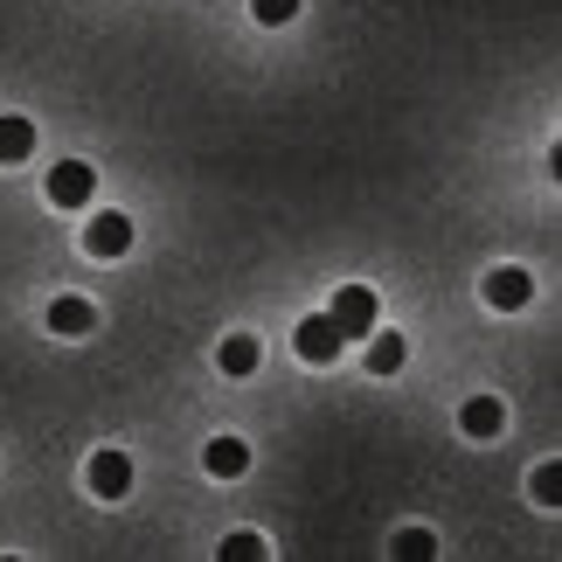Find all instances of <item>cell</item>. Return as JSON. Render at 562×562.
<instances>
[{
	"mask_svg": "<svg viewBox=\"0 0 562 562\" xmlns=\"http://www.w3.org/2000/svg\"><path fill=\"white\" fill-rule=\"evenodd\" d=\"M91 188H98V175H91L83 160L49 167V202H56V209H83V202H91Z\"/></svg>",
	"mask_w": 562,
	"mask_h": 562,
	"instance_id": "cell-4",
	"label": "cell"
},
{
	"mask_svg": "<svg viewBox=\"0 0 562 562\" xmlns=\"http://www.w3.org/2000/svg\"><path fill=\"white\" fill-rule=\"evenodd\" d=\"M49 327L56 334H91L98 327V306H91V299H56V306H49Z\"/></svg>",
	"mask_w": 562,
	"mask_h": 562,
	"instance_id": "cell-8",
	"label": "cell"
},
{
	"mask_svg": "<svg viewBox=\"0 0 562 562\" xmlns=\"http://www.w3.org/2000/svg\"><path fill=\"white\" fill-rule=\"evenodd\" d=\"M215 361H223V375H257V361H265V355H257L250 334H229L223 348H215Z\"/></svg>",
	"mask_w": 562,
	"mask_h": 562,
	"instance_id": "cell-10",
	"label": "cell"
},
{
	"mask_svg": "<svg viewBox=\"0 0 562 562\" xmlns=\"http://www.w3.org/2000/svg\"><path fill=\"white\" fill-rule=\"evenodd\" d=\"M535 501H542V507H562V465H555V459L535 472Z\"/></svg>",
	"mask_w": 562,
	"mask_h": 562,
	"instance_id": "cell-15",
	"label": "cell"
},
{
	"mask_svg": "<svg viewBox=\"0 0 562 562\" xmlns=\"http://www.w3.org/2000/svg\"><path fill=\"white\" fill-rule=\"evenodd\" d=\"M403 355H409V348H403L396 334H375V340H369V375H396Z\"/></svg>",
	"mask_w": 562,
	"mask_h": 562,
	"instance_id": "cell-12",
	"label": "cell"
},
{
	"mask_svg": "<svg viewBox=\"0 0 562 562\" xmlns=\"http://www.w3.org/2000/svg\"><path fill=\"white\" fill-rule=\"evenodd\" d=\"M223 562H265V535H229Z\"/></svg>",
	"mask_w": 562,
	"mask_h": 562,
	"instance_id": "cell-14",
	"label": "cell"
},
{
	"mask_svg": "<svg viewBox=\"0 0 562 562\" xmlns=\"http://www.w3.org/2000/svg\"><path fill=\"white\" fill-rule=\"evenodd\" d=\"M202 459H209V472H215V480H236V472L250 465V445H244V438H215V445L202 451Z\"/></svg>",
	"mask_w": 562,
	"mask_h": 562,
	"instance_id": "cell-9",
	"label": "cell"
},
{
	"mask_svg": "<svg viewBox=\"0 0 562 562\" xmlns=\"http://www.w3.org/2000/svg\"><path fill=\"white\" fill-rule=\"evenodd\" d=\"M292 348L306 355V361H334L340 355V327L327 313H313V319H299V334H292Z\"/></svg>",
	"mask_w": 562,
	"mask_h": 562,
	"instance_id": "cell-5",
	"label": "cell"
},
{
	"mask_svg": "<svg viewBox=\"0 0 562 562\" xmlns=\"http://www.w3.org/2000/svg\"><path fill=\"white\" fill-rule=\"evenodd\" d=\"M29 154H35V125L29 119H0V160L14 167V160H29Z\"/></svg>",
	"mask_w": 562,
	"mask_h": 562,
	"instance_id": "cell-11",
	"label": "cell"
},
{
	"mask_svg": "<svg viewBox=\"0 0 562 562\" xmlns=\"http://www.w3.org/2000/svg\"><path fill=\"white\" fill-rule=\"evenodd\" d=\"M535 299V278L528 271H514V265H501L486 278V306H501V313H514V306H528Z\"/></svg>",
	"mask_w": 562,
	"mask_h": 562,
	"instance_id": "cell-6",
	"label": "cell"
},
{
	"mask_svg": "<svg viewBox=\"0 0 562 562\" xmlns=\"http://www.w3.org/2000/svg\"><path fill=\"white\" fill-rule=\"evenodd\" d=\"M83 250H91V257H125V250H133V223H125L119 209L91 215V229H83Z\"/></svg>",
	"mask_w": 562,
	"mask_h": 562,
	"instance_id": "cell-3",
	"label": "cell"
},
{
	"mask_svg": "<svg viewBox=\"0 0 562 562\" xmlns=\"http://www.w3.org/2000/svg\"><path fill=\"white\" fill-rule=\"evenodd\" d=\"M396 555H403V562H430V555H438V542H430L424 528H403V535H396Z\"/></svg>",
	"mask_w": 562,
	"mask_h": 562,
	"instance_id": "cell-13",
	"label": "cell"
},
{
	"mask_svg": "<svg viewBox=\"0 0 562 562\" xmlns=\"http://www.w3.org/2000/svg\"><path fill=\"white\" fill-rule=\"evenodd\" d=\"M83 480H91L98 501H125V493H133V459H125V451H98Z\"/></svg>",
	"mask_w": 562,
	"mask_h": 562,
	"instance_id": "cell-2",
	"label": "cell"
},
{
	"mask_svg": "<svg viewBox=\"0 0 562 562\" xmlns=\"http://www.w3.org/2000/svg\"><path fill=\"white\" fill-rule=\"evenodd\" d=\"M501 424H507L501 396H472V403L459 409V430H465V438H501Z\"/></svg>",
	"mask_w": 562,
	"mask_h": 562,
	"instance_id": "cell-7",
	"label": "cell"
},
{
	"mask_svg": "<svg viewBox=\"0 0 562 562\" xmlns=\"http://www.w3.org/2000/svg\"><path fill=\"white\" fill-rule=\"evenodd\" d=\"M250 14L265 21V29H278V21H292V14H299V0H250Z\"/></svg>",
	"mask_w": 562,
	"mask_h": 562,
	"instance_id": "cell-16",
	"label": "cell"
},
{
	"mask_svg": "<svg viewBox=\"0 0 562 562\" xmlns=\"http://www.w3.org/2000/svg\"><path fill=\"white\" fill-rule=\"evenodd\" d=\"M375 292L369 285H340L334 292V306H327V319H334V327H340V340H369L375 334Z\"/></svg>",
	"mask_w": 562,
	"mask_h": 562,
	"instance_id": "cell-1",
	"label": "cell"
}]
</instances>
